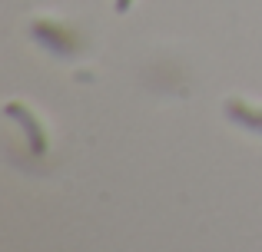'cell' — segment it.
Segmentation results:
<instances>
[{"label": "cell", "instance_id": "1", "mask_svg": "<svg viewBox=\"0 0 262 252\" xmlns=\"http://www.w3.org/2000/svg\"><path fill=\"white\" fill-rule=\"evenodd\" d=\"M30 33H33L37 43H43L47 50H53L57 57H73V53L80 50V37L77 33L67 30V27H60V24H50V20H33Z\"/></svg>", "mask_w": 262, "mask_h": 252}, {"label": "cell", "instance_id": "2", "mask_svg": "<svg viewBox=\"0 0 262 252\" xmlns=\"http://www.w3.org/2000/svg\"><path fill=\"white\" fill-rule=\"evenodd\" d=\"M4 113L24 126V133H27V140H30V149H33V153H37V156L47 153V133H43V126L37 123V117H33V113L27 110L24 103H7Z\"/></svg>", "mask_w": 262, "mask_h": 252}, {"label": "cell", "instance_id": "3", "mask_svg": "<svg viewBox=\"0 0 262 252\" xmlns=\"http://www.w3.org/2000/svg\"><path fill=\"white\" fill-rule=\"evenodd\" d=\"M226 117L232 120V123L252 129V133H262V110H252L249 103H243V100H226Z\"/></svg>", "mask_w": 262, "mask_h": 252}, {"label": "cell", "instance_id": "4", "mask_svg": "<svg viewBox=\"0 0 262 252\" xmlns=\"http://www.w3.org/2000/svg\"><path fill=\"white\" fill-rule=\"evenodd\" d=\"M133 7V0H116V13H126Z\"/></svg>", "mask_w": 262, "mask_h": 252}]
</instances>
